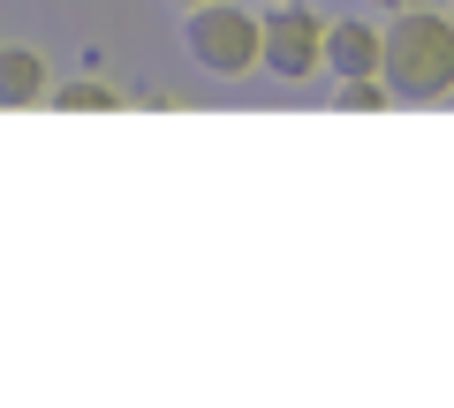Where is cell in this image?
I'll use <instances>...</instances> for the list:
<instances>
[{
    "label": "cell",
    "mask_w": 454,
    "mask_h": 408,
    "mask_svg": "<svg viewBox=\"0 0 454 408\" xmlns=\"http://www.w3.org/2000/svg\"><path fill=\"white\" fill-rule=\"evenodd\" d=\"M387 91L402 106H432V98L454 91V16H432L409 0L402 16L387 23V61H379Z\"/></svg>",
    "instance_id": "1"
},
{
    "label": "cell",
    "mask_w": 454,
    "mask_h": 408,
    "mask_svg": "<svg viewBox=\"0 0 454 408\" xmlns=\"http://www.w3.org/2000/svg\"><path fill=\"white\" fill-rule=\"evenodd\" d=\"M182 46H190V61L205 68V76H250V68H265V16H250V8H235V0H205V8H190V23H182Z\"/></svg>",
    "instance_id": "2"
},
{
    "label": "cell",
    "mask_w": 454,
    "mask_h": 408,
    "mask_svg": "<svg viewBox=\"0 0 454 408\" xmlns=\"http://www.w3.org/2000/svg\"><path fill=\"white\" fill-rule=\"evenodd\" d=\"M265 68L280 83H303L325 68V23L295 0H273V16H265Z\"/></svg>",
    "instance_id": "3"
},
{
    "label": "cell",
    "mask_w": 454,
    "mask_h": 408,
    "mask_svg": "<svg viewBox=\"0 0 454 408\" xmlns=\"http://www.w3.org/2000/svg\"><path fill=\"white\" fill-rule=\"evenodd\" d=\"M379 61H387L379 23H325V68L333 76H379Z\"/></svg>",
    "instance_id": "4"
},
{
    "label": "cell",
    "mask_w": 454,
    "mask_h": 408,
    "mask_svg": "<svg viewBox=\"0 0 454 408\" xmlns=\"http://www.w3.org/2000/svg\"><path fill=\"white\" fill-rule=\"evenodd\" d=\"M46 61L38 46H0V106H46Z\"/></svg>",
    "instance_id": "5"
},
{
    "label": "cell",
    "mask_w": 454,
    "mask_h": 408,
    "mask_svg": "<svg viewBox=\"0 0 454 408\" xmlns=\"http://www.w3.org/2000/svg\"><path fill=\"white\" fill-rule=\"evenodd\" d=\"M46 106H53V114H114L121 98H114V83L76 76V83H53V91H46Z\"/></svg>",
    "instance_id": "6"
},
{
    "label": "cell",
    "mask_w": 454,
    "mask_h": 408,
    "mask_svg": "<svg viewBox=\"0 0 454 408\" xmlns=\"http://www.w3.org/2000/svg\"><path fill=\"white\" fill-rule=\"evenodd\" d=\"M387 106H402L387 76H333V114H387Z\"/></svg>",
    "instance_id": "7"
},
{
    "label": "cell",
    "mask_w": 454,
    "mask_h": 408,
    "mask_svg": "<svg viewBox=\"0 0 454 408\" xmlns=\"http://www.w3.org/2000/svg\"><path fill=\"white\" fill-rule=\"evenodd\" d=\"M175 8H182V16H190V8H205V0H175Z\"/></svg>",
    "instance_id": "8"
},
{
    "label": "cell",
    "mask_w": 454,
    "mask_h": 408,
    "mask_svg": "<svg viewBox=\"0 0 454 408\" xmlns=\"http://www.w3.org/2000/svg\"><path fill=\"white\" fill-rule=\"evenodd\" d=\"M265 8H273V0H265Z\"/></svg>",
    "instance_id": "9"
},
{
    "label": "cell",
    "mask_w": 454,
    "mask_h": 408,
    "mask_svg": "<svg viewBox=\"0 0 454 408\" xmlns=\"http://www.w3.org/2000/svg\"><path fill=\"white\" fill-rule=\"evenodd\" d=\"M447 16H454V8H447Z\"/></svg>",
    "instance_id": "10"
}]
</instances>
